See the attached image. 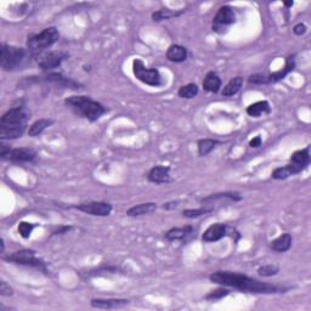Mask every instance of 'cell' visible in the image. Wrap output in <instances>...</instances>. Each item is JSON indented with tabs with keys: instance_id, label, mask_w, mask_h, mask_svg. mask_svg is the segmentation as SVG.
Returning <instances> with one entry per match:
<instances>
[{
	"instance_id": "cell-2",
	"label": "cell",
	"mask_w": 311,
	"mask_h": 311,
	"mask_svg": "<svg viewBox=\"0 0 311 311\" xmlns=\"http://www.w3.org/2000/svg\"><path fill=\"white\" fill-rule=\"evenodd\" d=\"M28 118L29 111L26 106H17L9 110L0 119V139L5 141L22 136L26 131Z\"/></svg>"
},
{
	"instance_id": "cell-17",
	"label": "cell",
	"mask_w": 311,
	"mask_h": 311,
	"mask_svg": "<svg viewBox=\"0 0 311 311\" xmlns=\"http://www.w3.org/2000/svg\"><path fill=\"white\" fill-rule=\"evenodd\" d=\"M187 56H189V52H187V49L183 45L173 44L169 46L167 50V58L170 62H184V61L187 60Z\"/></svg>"
},
{
	"instance_id": "cell-34",
	"label": "cell",
	"mask_w": 311,
	"mask_h": 311,
	"mask_svg": "<svg viewBox=\"0 0 311 311\" xmlns=\"http://www.w3.org/2000/svg\"><path fill=\"white\" fill-rule=\"evenodd\" d=\"M230 291L226 288H218L215 289V291L209 292V293L205 295V299L207 300H219L223 299V298L226 297V295H229Z\"/></svg>"
},
{
	"instance_id": "cell-7",
	"label": "cell",
	"mask_w": 311,
	"mask_h": 311,
	"mask_svg": "<svg viewBox=\"0 0 311 311\" xmlns=\"http://www.w3.org/2000/svg\"><path fill=\"white\" fill-rule=\"evenodd\" d=\"M133 73L137 81L150 87H161L163 84L159 71L157 68H147L140 58H135L133 61Z\"/></svg>"
},
{
	"instance_id": "cell-19",
	"label": "cell",
	"mask_w": 311,
	"mask_h": 311,
	"mask_svg": "<svg viewBox=\"0 0 311 311\" xmlns=\"http://www.w3.org/2000/svg\"><path fill=\"white\" fill-rule=\"evenodd\" d=\"M91 306L95 309H117L128 305V299H91Z\"/></svg>"
},
{
	"instance_id": "cell-36",
	"label": "cell",
	"mask_w": 311,
	"mask_h": 311,
	"mask_svg": "<svg viewBox=\"0 0 311 311\" xmlns=\"http://www.w3.org/2000/svg\"><path fill=\"white\" fill-rule=\"evenodd\" d=\"M306 30H307V27L305 26V24L304 23H298V24H295V26L293 27V33L295 36H303V34H305L306 33Z\"/></svg>"
},
{
	"instance_id": "cell-40",
	"label": "cell",
	"mask_w": 311,
	"mask_h": 311,
	"mask_svg": "<svg viewBox=\"0 0 311 311\" xmlns=\"http://www.w3.org/2000/svg\"><path fill=\"white\" fill-rule=\"evenodd\" d=\"M293 5H294L293 2H286L285 3V6H287V8H292Z\"/></svg>"
},
{
	"instance_id": "cell-20",
	"label": "cell",
	"mask_w": 311,
	"mask_h": 311,
	"mask_svg": "<svg viewBox=\"0 0 311 311\" xmlns=\"http://www.w3.org/2000/svg\"><path fill=\"white\" fill-rule=\"evenodd\" d=\"M289 163L298 165V167L304 169L307 168L310 164V146H306L305 149L295 151L293 155L289 158Z\"/></svg>"
},
{
	"instance_id": "cell-11",
	"label": "cell",
	"mask_w": 311,
	"mask_h": 311,
	"mask_svg": "<svg viewBox=\"0 0 311 311\" xmlns=\"http://www.w3.org/2000/svg\"><path fill=\"white\" fill-rule=\"evenodd\" d=\"M68 57V54L63 51H51L49 54L43 55L38 60L39 68H42L44 72H51L55 68H58L61 63Z\"/></svg>"
},
{
	"instance_id": "cell-25",
	"label": "cell",
	"mask_w": 311,
	"mask_h": 311,
	"mask_svg": "<svg viewBox=\"0 0 311 311\" xmlns=\"http://www.w3.org/2000/svg\"><path fill=\"white\" fill-rule=\"evenodd\" d=\"M246 111H247L248 116L258 118V117H260L263 115H269V113L271 112V107H270V103L267 102V101H258V102L249 105Z\"/></svg>"
},
{
	"instance_id": "cell-10",
	"label": "cell",
	"mask_w": 311,
	"mask_h": 311,
	"mask_svg": "<svg viewBox=\"0 0 311 311\" xmlns=\"http://www.w3.org/2000/svg\"><path fill=\"white\" fill-rule=\"evenodd\" d=\"M83 213L94 215V217H109L112 212V205L109 202H85L81 204L72 205Z\"/></svg>"
},
{
	"instance_id": "cell-13",
	"label": "cell",
	"mask_w": 311,
	"mask_h": 311,
	"mask_svg": "<svg viewBox=\"0 0 311 311\" xmlns=\"http://www.w3.org/2000/svg\"><path fill=\"white\" fill-rule=\"evenodd\" d=\"M295 68V61H294V55H291L286 58V64L282 70L276 71V72L270 73V75H264V82L265 84H271V83H277L287 77L289 73L293 72Z\"/></svg>"
},
{
	"instance_id": "cell-4",
	"label": "cell",
	"mask_w": 311,
	"mask_h": 311,
	"mask_svg": "<svg viewBox=\"0 0 311 311\" xmlns=\"http://www.w3.org/2000/svg\"><path fill=\"white\" fill-rule=\"evenodd\" d=\"M29 62L28 51L18 46L3 44L2 55H0V64L4 71L22 70Z\"/></svg>"
},
{
	"instance_id": "cell-22",
	"label": "cell",
	"mask_w": 311,
	"mask_h": 311,
	"mask_svg": "<svg viewBox=\"0 0 311 311\" xmlns=\"http://www.w3.org/2000/svg\"><path fill=\"white\" fill-rule=\"evenodd\" d=\"M193 232V227L191 225H186L183 227H173V229L168 230L165 232V239L168 241H181V239L186 238L187 236H190Z\"/></svg>"
},
{
	"instance_id": "cell-30",
	"label": "cell",
	"mask_w": 311,
	"mask_h": 311,
	"mask_svg": "<svg viewBox=\"0 0 311 311\" xmlns=\"http://www.w3.org/2000/svg\"><path fill=\"white\" fill-rule=\"evenodd\" d=\"M198 85L195 84V83H190V84L180 87V89L178 90V95L181 98H193L198 95Z\"/></svg>"
},
{
	"instance_id": "cell-28",
	"label": "cell",
	"mask_w": 311,
	"mask_h": 311,
	"mask_svg": "<svg viewBox=\"0 0 311 311\" xmlns=\"http://www.w3.org/2000/svg\"><path fill=\"white\" fill-rule=\"evenodd\" d=\"M221 143L218 140H214V139H202L197 143V147H198V155L201 157L208 156L209 153L213 151L218 145H220Z\"/></svg>"
},
{
	"instance_id": "cell-24",
	"label": "cell",
	"mask_w": 311,
	"mask_h": 311,
	"mask_svg": "<svg viewBox=\"0 0 311 311\" xmlns=\"http://www.w3.org/2000/svg\"><path fill=\"white\" fill-rule=\"evenodd\" d=\"M202 87L205 91L214 92V94H217V92L219 91L221 88L220 77L218 76L215 72H208L207 75H205L204 79H203Z\"/></svg>"
},
{
	"instance_id": "cell-37",
	"label": "cell",
	"mask_w": 311,
	"mask_h": 311,
	"mask_svg": "<svg viewBox=\"0 0 311 311\" xmlns=\"http://www.w3.org/2000/svg\"><path fill=\"white\" fill-rule=\"evenodd\" d=\"M72 229H73L72 226H67V225H64V226H60L57 230L52 231V235H63V233H68Z\"/></svg>"
},
{
	"instance_id": "cell-32",
	"label": "cell",
	"mask_w": 311,
	"mask_h": 311,
	"mask_svg": "<svg viewBox=\"0 0 311 311\" xmlns=\"http://www.w3.org/2000/svg\"><path fill=\"white\" fill-rule=\"evenodd\" d=\"M280 272V267L273 264H269V265H263L258 269V275L261 277H272L276 276Z\"/></svg>"
},
{
	"instance_id": "cell-27",
	"label": "cell",
	"mask_w": 311,
	"mask_h": 311,
	"mask_svg": "<svg viewBox=\"0 0 311 311\" xmlns=\"http://www.w3.org/2000/svg\"><path fill=\"white\" fill-rule=\"evenodd\" d=\"M242 85H243V77L239 76L235 77V78L231 79V81L225 85L223 91H221V95L225 97L233 96V95H236L237 92L241 90Z\"/></svg>"
},
{
	"instance_id": "cell-41",
	"label": "cell",
	"mask_w": 311,
	"mask_h": 311,
	"mask_svg": "<svg viewBox=\"0 0 311 311\" xmlns=\"http://www.w3.org/2000/svg\"><path fill=\"white\" fill-rule=\"evenodd\" d=\"M0 245H2V253H4V249H5V245H4V239H2V242H0Z\"/></svg>"
},
{
	"instance_id": "cell-1",
	"label": "cell",
	"mask_w": 311,
	"mask_h": 311,
	"mask_svg": "<svg viewBox=\"0 0 311 311\" xmlns=\"http://www.w3.org/2000/svg\"><path fill=\"white\" fill-rule=\"evenodd\" d=\"M209 280L217 285L236 288L238 291L247 292V293L273 294L280 292V288L276 286L260 282L249 276L238 272H231V271H217L209 276Z\"/></svg>"
},
{
	"instance_id": "cell-26",
	"label": "cell",
	"mask_w": 311,
	"mask_h": 311,
	"mask_svg": "<svg viewBox=\"0 0 311 311\" xmlns=\"http://www.w3.org/2000/svg\"><path fill=\"white\" fill-rule=\"evenodd\" d=\"M54 124V121L49 118H42L36 121L33 124H30V127L28 129V135L30 137H36L38 135H41L45 129H48L49 127Z\"/></svg>"
},
{
	"instance_id": "cell-18",
	"label": "cell",
	"mask_w": 311,
	"mask_h": 311,
	"mask_svg": "<svg viewBox=\"0 0 311 311\" xmlns=\"http://www.w3.org/2000/svg\"><path fill=\"white\" fill-rule=\"evenodd\" d=\"M292 242H293L292 235H289V233H282L281 236H279L277 238L273 239V241H271L270 248L272 249V251L277 252V253H285V252L291 249Z\"/></svg>"
},
{
	"instance_id": "cell-38",
	"label": "cell",
	"mask_w": 311,
	"mask_h": 311,
	"mask_svg": "<svg viewBox=\"0 0 311 311\" xmlns=\"http://www.w3.org/2000/svg\"><path fill=\"white\" fill-rule=\"evenodd\" d=\"M261 143H263V140H261V136H255L252 139L251 141H249V146L252 147V149H258V147L261 146Z\"/></svg>"
},
{
	"instance_id": "cell-29",
	"label": "cell",
	"mask_w": 311,
	"mask_h": 311,
	"mask_svg": "<svg viewBox=\"0 0 311 311\" xmlns=\"http://www.w3.org/2000/svg\"><path fill=\"white\" fill-rule=\"evenodd\" d=\"M184 11H173L170 9H161V10L153 12L152 14V20L155 22H159L163 20H169V18L179 17L180 15H183Z\"/></svg>"
},
{
	"instance_id": "cell-6",
	"label": "cell",
	"mask_w": 311,
	"mask_h": 311,
	"mask_svg": "<svg viewBox=\"0 0 311 311\" xmlns=\"http://www.w3.org/2000/svg\"><path fill=\"white\" fill-rule=\"evenodd\" d=\"M37 252L32 249H22V251L14 252L9 255H3V259L9 263L17 264V265H26L42 270L46 273V263L41 258L37 257Z\"/></svg>"
},
{
	"instance_id": "cell-3",
	"label": "cell",
	"mask_w": 311,
	"mask_h": 311,
	"mask_svg": "<svg viewBox=\"0 0 311 311\" xmlns=\"http://www.w3.org/2000/svg\"><path fill=\"white\" fill-rule=\"evenodd\" d=\"M67 107H70L77 116L88 119L89 122H96L107 112V109L102 103L92 100L91 97L78 95L70 96L64 100Z\"/></svg>"
},
{
	"instance_id": "cell-9",
	"label": "cell",
	"mask_w": 311,
	"mask_h": 311,
	"mask_svg": "<svg viewBox=\"0 0 311 311\" xmlns=\"http://www.w3.org/2000/svg\"><path fill=\"white\" fill-rule=\"evenodd\" d=\"M236 22V15L233 9L229 5H224L218 10L217 15H215L213 18V32L219 33V34H223V33L226 32L229 29V27L231 24H233Z\"/></svg>"
},
{
	"instance_id": "cell-12",
	"label": "cell",
	"mask_w": 311,
	"mask_h": 311,
	"mask_svg": "<svg viewBox=\"0 0 311 311\" xmlns=\"http://www.w3.org/2000/svg\"><path fill=\"white\" fill-rule=\"evenodd\" d=\"M38 82H45V83H52V84H56L58 87L67 88V89H73V90H77V89H82L83 85L79 84L73 81V79L67 78L61 73H54L50 72L49 75H46L45 77H38Z\"/></svg>"
},
{
	"instance_id": "cell-35",
	"label": "cell",
	"mask_w": 311,
	"mask_h": 311,
	"mask_svg": "<svg viewBox=\"0 0 311 311\" xmlns=\"http://www.w3.org/2000/svg\"><path fill=\"white\" fill-rule=\"evenodd\" d=\"M0 294L3 297H10V295L14 294V289L9 283H6L5 281L0 282Z\"/></svg>"
},
{
	"instance_id": "cell-39",
	"label": "cell",
	"mask_w": 311,
	"mask_h": 311,
	"mask_svg": "<svg viewBox=\"0 0 311 311\" xmlns=\"http://www.w3.org/2000/svg\"><path fill=\"white\" fill-rule=\"evenodd\" d=\"M179 205V202L177 201H173V202H168V203H164V204L162 205L163 209H165V211H171V209H175Z\"/></svg>"
},
{
	"instance_id": "cell-16",
	"label": "cell",
	"mask_w": 311,
	"mask_h": 311,
	"mask_svg": "<svg viewBox=\"0 0 311 311\" xmlns=\"http://www.w3.org/2000/svg\"><path fill=\"white\" fill-rule=\"evenodd\" d=\"M301 171H303V169L298 167V165L293 164V163H288V164L283 165V167L276 168L271 173V178L275 179V180H285V179L299 174Z\"/></svg>"
},
{
	"instance_id": "cell-8",
	"label": "cell",
	"mask_w": 311,
	"mask_h": 311,
	"mask_svg": "<svg viewBox=\"0 0 311 311\" xmlns=\"http://www.w3.org/2000/svg\"><path fill=\"white\" fill-rule=\"evenodd\" d=\"M38 156L36 150L30 147H21V149H10L6 147V145L2 144L0 146V157L4 161L14 162V163H27L33 162Z\"/></svg>"
},
{
	"instance_id": "cell-33",
	"label": "cell",
	"mask_w": 311,
	"mask_h": 311,
	"mask_svg": "<svg viewBox=\"0 0 311 311\" xmlns=\"http://www.w3.org/2000/svg\"><path fill=\"white\" fill-rule=\"evenodd\" d=\"M37 226L36 224L32 223H27V221H21L18 224V233H20L21 237L23 238H29L30 235H32V231L34 230V227Z\"/></svg>"
},
{
	"instance_id": "cell-15",
	"label": "cell",
	"mask_w": 311,
	"mask_h": 311,
	"mask_svg": "<svg viewBox=\"0 0 311 311\" xmlns=\"http://www.w3.org/2000/svg\"><path fill=\"white\" fill-rule=\"evenodd\" d=\"M170 167H165V165H156L147 173V179L149 181L153 184L161 185V184H167L170 181Z\"/></svg>"
},
{
	"instance_id": "cell-5",
	"label": "cell",
	"mask_w": 311,
	"mask_h": 311,
	"mask_svg": "<svg viewBox=\"0 0 311 311\" xmlns=\"http://www.w3.org/2000/svg\"><path fill=\"white\" fill-rule=\"evenodd\" d=\"M60 39V33L56 27H48L38 34H30L27 39V48L32 54H38L50 48Z\"/></svg>"
},
{
	"instance_id": "cell-21",
	"label": "cell",
	"mask_w": 311,
	"mask_h": 311,
	"mask_svg": "<svg viewBox=\"0 0 311 311\" xmlns=\"http://www.w3.org/2000/svg\"><path fill=\"white\" fill-rule=\"evenodd\" d=\"M223 199H230V201L233 202H238L242 199V196L239 195L238 192H220V193H214V195H211L205 198L202 199V203L204 205H211L214 204L215 202L218 201H223Z\"/></svg>"
},
{
	"instance_id": "cell-23",
	"label": "cell",
	"mask_w": 311,
	"mask_h": 311,
	"mask_svg": "<svg viewBox=\"0 0 311 311\" xmlns=\"http://www.w3.org/2000/svg\"><path fill=\"white\" fill-rule=\"evenodd\" d=\"M157 209V204L155 202H147L141 203V204L134 205V207L129 208L127 211V215L130 218L141 217V215H147L153 213Z\"/></svg>"
},
{
	"instance_id": "cell-31",
	"label": "cell",
	"mask_w": 311,
	"mask_h": 311,
	"mask_svg": "<svg viewBox=\"0 0 311 311\" xmlns=\"http://www.w3.org/2000/svg\"><path fill=\"white\" fill-rule=\"evenodd\" d=\"M214 211V208H207V207H201L197 209H185L183 211V217L187 218V219H195V218H199L202 215L209 214Z\"/></svg>"
},
{
	"instance_id": "cell-14",
	"label": "cell",
	"mask_w": 311,
	"mask_h": 311,
	"mask_svg": "<svg viewBox=\"0 0 311 311\" xmlns=\"http://www.w3.org/2000/svg\"><path fill=\"white\" fill-rule=\"evenodd\" d=\"M227 233V226L225 224L221 223H217L211 225V226L208 227L207 230L204 231V233L202 235V239L203 242H217L220 241L221 238H224L225 236H226Z\"/></svg>"
}]
</instances>
